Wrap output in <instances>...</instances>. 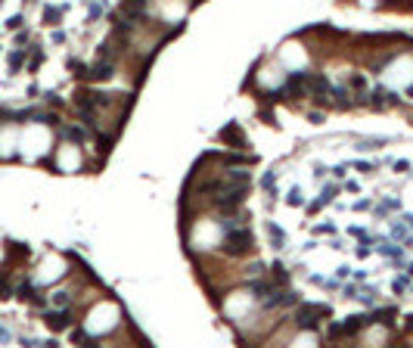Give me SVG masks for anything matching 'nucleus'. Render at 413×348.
Listing matches in <instances>:
<instances>
[{
	"label": "nucleus",
	"mask_w": 413,
	"mask_h": 348,
	"mask_svg": "<svg viewBox=\"0 0 413 348\" xmlns=\"http://www.w3.org/2000/svg\"><path fill=\"white\" fill-rule=\"evenodd\" d=\"M329 90H333V84L326 81V75H308V94L320 103V106L329 103Z\"/></svg>",
	"instance_id": "obj_6"
},
{
	"label": "nucleus",
	"mask_w": 413,
	"mask_h": 348,
	"mask_svg": "<svg viewBox=\"0 0 413 348\" xmlns=\"http://www.w3.org/2000/svg\"><path fill=\"white\" fill-rule=\"evenodd\" d=\"M72 339H75V342H93V339H90V336H87L84 330H75V333H72Z\"/></svg>",
	"instance_id": "obj_23"
},
{
	"label": "nucleus",
	"mask_w": 413,
	"mask_h": 348,
	"mask_svg": "<svg viewBox=\"0 0 413 348\" xmlns=\"http://www.w3.org/2000/svg\"><path fill=\"white\" fill-rule=\"evenodd\" d=\"M329 314H333L329 305H298L295 308V327L298 330H317L320 320L329 317Z\"/></svg>",
	"instance_id": "obj_3"
},
{
	"label": "nucleus",
	"mask_w": 413,
	"mask_h": 348,
	"mask_svg": "<svg viewBox=\"0 0 413 348\" xmlns=\"http://www.w3.org/2000/svg\"><path fill=\"white\" fill-rule=\"evenodd\" d=\"M59 19H62V9H59V6H47L44 9V22H47V25H59Z\"/></svg>",
	"instance_id": "obj_16"
},
{
	"label": "nucleus",
	"mask_w": 413,
	"mask_h": 348,
	"mask_svg": "<svg viewBox=\"0 0 413 348\" xmlns=\"http://www.w3.org/2000/svg\"><path fill=\"white\" fill-rule=\"evenodd\" d=\"M249 162H252V156H227V165H249Z\"/></svg>",
	"instance_id": "obj_21"
},
{
	"label": "nucleus",
	"mask_w": 413,
	"mask_h": 348,
	"mask_svg": "<svg viewBox=\"0 0 413 348\" xmlns=\"http://www.w3.org/2000/svg\"><path fill=\"white\" fill-rule=\"evenodd\" d=\"M373 323V317L370 314H351V317H345L342 323H333L329 327V339H351V336H357L360 330H367Z\"/></svg>",
	"instance_id": "obj_2"
},
{
	"label": "nucleus",
	"mask_w": 413,
	"mask_h": 348,
	"mask_svg": "<svg viewBox=\"0 0 413 348\" xmlns=\"http://www.w3.org/2000/svg\"><path fill=\"white\" fill-rule=\"evenodd\" d=\"M218 140H221V143H227V146H236V149L249 146V140H245V134H242V127L236 124V121H230V124H224V127H221Z\"/></svg>",
	"instance_id": "obj_8"
},
{
	"label": "nucleus",
	"mask_w": 413,
	"mask_h": 348,
	"mask_svg": "<svg viewBox=\"0 0 413 348\" xmlns=\"http://www.w3.org/2000/svg\"><path fill=\"white\" fill-rule=\"evenodd\" d=\"M47 323H50V330H65L72 323V314L68 311H56V314H47Z\"/></svg>",
	"instance_id": "obj_11"
},
{
	"label": "nucleus",
	"mask_w": 413,
	"mask_h": 348,
	"mask_svg": "<svg viewBox=\"0 0 413 348\" xmlns=\"http://www.w3.org/2000/svg\"><path fill=\"white\" fill-rule=\"evenodd\" d=\"M146 9H149V0H121V6H118V13L127 16L131 22H140L146 16Z\"/></svg>",
	"instance_id": "obj_9"
},
{
	"label": "nucleus",
	"mask_w": 413,
	"mask_h": 348,
	"mask_svg": "<svg viewBox=\"0 0 413 348\" xmlns=\"http://www.w3.org/2000/svg\"><path fill=\"white\" fill-rule=\"evenodd\" d=\"M261 187L270 193V196H277V177H274V171H267L264 174V180H261Z\"/></svg>",
	"instance_id": "obj_17"
},
{
	"label": "nucleus",
	"mask_w": 413,
	"mask_h": 348,
	"mask_svg": "<svg viewBox=\"0 0 413 348\" xmlns=\"http://www.w3.org/2000/svg\"><path fill=\"white\" fill-rule=\"evenodd\" d=\"M283 94L289 100H304L308 97V75L304 72H289L286 84H283Z\"/></svg>",
	"instance_id": "obj_5"
},
{
	"label": "nucleus",
	"mask_w": 413,
	"mask_h": 348,
	"mask_svg": "<svg viewBox=\"0 0 413 348\" xmlns=\"http://www.w3.org/2000/svg\"><path fill=\"white\" fill-rule=\"evenodd\" d=\"M351 87L360 90V97H363V94H367V78H363V75H354V78H351Z\"/></svg>",
	"instance_id": "obj_19"
},
{
	"label": "nucleus",
	"mask_w": 413,
	"mask_h": 348,
	"mask_svg": "<svg viewBox=\"0 0 413 348\" xmlns=\"http://www.w3.org/2000/svg\"><path fill=\"white\" fill-rule=\"evenodd\" d=\"M264 230H267V236H270V246H274V249H283V242H286V233H283V230H280L274 221H267Z\"/></svg>",
	"instance_id": "obj_12"
},
{
	"label": "nucleus",
	"mask_w": 413,
	"mask_h": 348,
	"mask_svg": "<svg viewBox=\"0 0 413 348\" xmlns=\"http://www.w3.org/2000/svg\"><path fill=\"white\" fill-rule=\"evenodd\" d=\"M373 97H376V100H367V103H370V106H376V109L398 106V94H395V90H385V87H379V90H373Z\"/></svg>",
	"instance_id": "obj_10"
},
{
	"label": "nucleus",
	"mask_w": 413,
	"mask_h": 348,
	"mask_svg": "<svg viewBox=\"0 0 413 348\" xmlns=\"http://www.w3.org/2000/svg\"><path fill=\"white\" fill-rule=\"evenodd\" d=\"M65 137L72 143H84V131H81V127H65Z\"/></svg>",
	"instance_id": "obj_18"
},
{
	"label": "nucleus",
	"mask_w": 413,
	"mask_h": 348,
	"mask_svg": "<svg viewBox=\"0 0 413 348\" xmlns=\"http://www.w3.org/2000/svg\"><path fill=\"white\" fill-rule=\"evenodd\" d=\"M329 97H333V103H336L339 109H348V106H351V100H348V90H345V87H333V90H329Z\"/></svg>",
	"instance_id": "obj_14"
},
{
	"label": "nucleus",
	"mask_w": 413,
	"mask_h": 348,
	"mask_svg": "<svg viewBox=\"0 0 413 348\" xmlns=\"http://www.w3.org/2000/svg\"><path fill=\"white\" fill-rule=\"evenodd\" d=\"M75 103H78V109H90V112H97L103 106H109L112 97L109 94H103V90H87V87H81L78 94H75Z\"/></svg>",
	"instance_id": "obj_4"
},
{
	"label": "nucleus",
	"mask_w": 413,
	"mask_h": 348,
	"mask_svg": "<svg viewBox=\"0 0 413 348\" xmlns=\"http://www.w3.org/2000/svg\"><path fill=\"white\" fill-rule=\"evenodd\" d=\"M274 283H280V286L289 283V271H286V264H283V261H274Z\"/></svg>",
	"instance_id": "obj_15"
},
{
	"label": "nucleus",
	"mask_w": 413,
	"mask_h": 348,
	"mask_svg": "<svg viewBox=\"0 0 413 348\" xmlns=\"http://www.w3.org/2000/svg\"><path fill=\"white\" fill-rule=\"evenodd\" d=\"M221 249H224V255H230V258H245V255H252V252H255V236H252V230H249V227L230 230V233L224 236Z\"/></svg>",
	"instance_id": "obj_1"
},
{
	"label": "nucleus",
	"mask_w": 413,
	"mask_h": 348,
	"mask_svg": "<svg viewBox=\"0 0 413 348\" xmlns=\"http://www.w3.org/2000/svg\"><path fill=\"white\" fill-rule=\"evenodd\" d=\"M100 149H103V153H109V149H112V137H109V134L100 137Z\"/></svg>",
	"instance_id": "obj_22"
},
{
	"label": "nucleus",
	"mask_w": 413,
	"mask_h": 348,
	"mask_svg": "<svg viewBox=\"0 0 413 348\" xmlns=\"http://www.w3.org/2000/svg\"><path fill=\"white\" fill-rule=\"evenodd\" d=\"M112 75H115V62L106 59V56H97V62L87 65V72H84L87 81H109Z\"/></svg>",
	"instance_id": "obj_7"
},
{
	"label": "nucleus",
	"mask_w": 413,
	"mask_h": 348,
	"mask_svg": "<svg viewBox=\"0 0 413 348\" xmlns=\"http://www.w3.org/2000/svg\"><path fill=\"white\" fill-rule=\"evenodd\" d=\"M289 205H304V196H301L298 187H292V190H289Z\"/></svg>",
	"instance_id": "obj_20"
},
{
	"label": "nucleus",
	"mask_w": 413,
	"mask_h": 348,
	"mask_svg": "<svg viewBox=\"0 0 413 348\" xmlns=\"http://www.w3.org/2000/svg\"><path fill=\"white\" fill-rule=\"evenodd\" d=\"M373 317H376V323H382V327H395V317H398V311H395V308H379Z\"/></svg>",
	"instance_id": "obj_13"
}]
</instances>
